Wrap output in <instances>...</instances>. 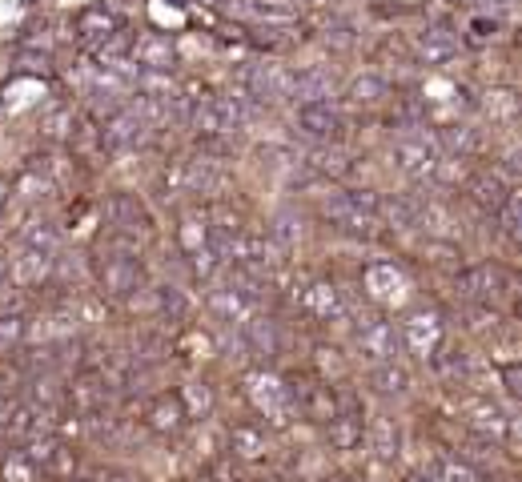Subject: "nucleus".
Wrapping results in <instances>:
<instances>
[{
    "instance_id": "a878e982",
    "label": "nucleus",
    "mask_w": 522,
    "mask_h": 482,
    "mask_svg": "<svg viewBox=\"0 0 522 482\" xmlns=\"http://www.w3.org/2000/svg\"><path fill=\"white\" fill-rule=\"evenodd\" d=\"M370 382H374V390H378V394H386V398H402V394L410 390V374H406L402 366H394V362L374 366Z\"/></svg>"
},
{
    "instance_id": "0eeeda50",
    "label": "nucleus",
    "mask_w": 522,
    "mask_h": 482,
    "mask_svg": "<svg viewBox=\"0 0 522 482\" xmlns=\"http://www.w3.org/2000/svg\"><path fill=\"white\" fill-rule=\"evenodd\" d=\"M362 286H366V294L378 306H402L414 294V282H410V274L398 262H374V266H366Z\"/></svg>"
},
{
    "instance_id": "4468645a",
    "label": "nucleus",
    "mask_w": 522,
    "mask_h": 482,
    "mask_svg": "<svg viewBox=\"0 0 522 482\" xmlns=\"http://www.w3.org/2000/svg\"><path fill=\"white\" fill-rule=\"evenodd\" d=\"M185 422H189V414H185V406H181L177 394H157V398L145 406V426H149L153 434H161V438L181 434Z\"/></svg>"
},
{
    "instance_id": "9d476101",
    "label": "nucleus",
    "mask_w": 522,
    "mask_h": 482,
    "mask_svg": "<svg viewBox=\"0 0 522 482\" xmlns=\"http://www.w3.org/2000/svg\"><path fill=\"white\" fill-rule=\"evenodd\" d=\"M241 89L253 101H286L294 89V73H286L282 65H249L241 69Z\"/></svg>"
},
{
    "instance_id": "393cba45",
    "label": "nucleus",
    "mask_w": 522,
    "mask_h": 482,
    "mask_svg": "<svg viewBox=\"0 0 522 482\" xmlns=\"http://www.w3.org/2000/svg\"><path fill=\"white\" fill-rule=\"evenodd\" d=\"M370 450L382 462H394L402 454V434H398L394 418H374V426H370Z\"/></svg>"
},
{
    "instance_id": "f8f14e48",
    "label": "nucleus",
    "mask_w": 522,
    "mask_h": 482,
    "mask_svg": "<svg viewBox=\"0 0 522 482\" xmlns=\"http://www.w3.org/2000/svg\"><path fill=\"white\" fill-rule=\"evenodd\" d=\"M302 306H306V314H310V318H318V322H342V318L350 314L346 294H342L334 282H326V278H318V282H310V286H306Z\"/></svg>"
},
{
    "instance_id": "4be33fe9",
    "label": "nucleus",
    "mask_w": 522,
    "mask_h": 482,
    "mask_svg": "<svg viewBox=\"0 0 522 482\" xmlns=\"http://www.w3.org/2000/svg\"><path fill=\"white\" fill-rule=\"evenodd\" d=\"M117 29H121V25H117L113 13H105V5H93V9H85V13L77 17V41L89 45V49H97L101 41H109Z\"/></svg>"
},
{
    "instance_id": "f3484780",
    "label": "nucleus",
    "mask_w": 522,
    "mask_h": 482,
    "mask_svg": "<svg viewBox=\"0 0 522 482\" xmlns=\"http://www.w3.org/2000/svg\"><path fill=\"white\" fill-rule=\"evenodd\" d=\"M414 49H418L422 65H446V61L458 57V33H450L446 25H430V29L418 33Z\"/></svg>"
},
{
    "instance_id": "7ed1b4c3",
    "label": "nucleus",
    "mask_w": 522,
    "mask_h": 482,
    "mask_svg": "<svg viewBox=\"0 0 522 482\" xmlns=\"http://www.w3.org/2000/svg\"><path fill=\"white\" fill-rule=\"evenodd\" d=\"M145 274H141V262H137V250L129 246V241H121V254L117 250H105V258L97 262V286L105 298L113 302H125L133 294H141L145 286Z\"/></svg>"
},
{
    "instance_id": "b1692460",
    "label": "nucleus",
    "mask_w": 522,
    "mask_h": 482,
    "mask_svg": "<svg viewBox=\"0 0 522 482\" xmlns=\"http://www.w3.org/2000/svg\"><path fill=\"white\" fill-rule=\"evenodd\" d=\"M177 246L185 250V258H193L197 250H205V246H209V217L185 213L181 225H177Z\"/></svg>"
},
{
    "instance_id": "20e7f679",
    "label": "nucleus",
    "mask_w": 522,
    "mask_h": 482,
    "mask_svg": "<svg viewBox=\"0 0 522 482\" xmlns=\"http://www.w3.org/2000/svg\"><path fill=\"white\" fill-rule=\"evenodd\" d=\"M394 165L406 173V177H414V181H422V177H434L438 173V165H442V153H438V141H434V133H426V125H402V133H398V141H394Z\"/></svg>"
},
{
    "instance_id": "72a5a7b5",
    "label": "nucleus",
    "mask_w": 522,
    "mask_h": 482,
    "mask_svg": "<svg viewBox=\"0 0 522 482\" xmlns=\"http://www.w3.org/2000/svg\"><path fill=\"white\" fill-rule=\"evenodd\" d=\"M486 113H490L494 121H506V125H514V113H518V105H514V93H490V101H486Z\"/></svg>"
},
{
    "instance_id": "1a4fd4ad",
    "label": "nucleus",
    "mask_w": 522,
    "mask_h": 482,
    "mask_svg": "<svg viewBox=\"0 0 522 482\" xmlns=\"http://www.w3.org/2000/svg\"><path fill=\"white\" fill-rule=\"evenodd\" d=\"M149 137V121L133 109V105H121L113 109V117L101 125V145L113 149V153H125V149H137L141 141Z\"/></svg>"
},
{
    "instance_id": "58836bf2",
    "label": "nucleus",
    "mask_w": 522,
    "mask_h": 482,
    "mask_svg": "<svg viewBox=\"0 0 522 482\" xmlns=\"http://www.w3.org/2000/svg\"><path fill=\"white\" fill-rule=\"evenodd\" d=\"M109 482H141V478H133V474H113Z\"/></svg>"
},
{
    "instance_id": "aec40b11",
    "label": "nucleus",
    "mask_w": 522,
    "mask_h": 482,
    "mask_svg": "<svg viewBox=\"0 0 522 482\" xmlns=\"http://www.w3.org/2000/svg\"><path fill=\"white\" fill-rule=\"evenodd\" d=\"M209 310H213L217 322H225V326H241V322L253 314V302H249L241 290H233V286L225 282V286H213V290H209Z\"/></svg>"
},
{
    "instance_id": "e433bc0d",
    "label": "nucleus",
    "mask_w": 522,
    "mask_h": 482,
    "mask_svg": "<svg viewBox=\"0 0 522 482\" xmlns=\"http://www.w3.org/2000/svg\"><path fill=\"white\" fill-rule=\"evenodd\" d=\"M502 382H506V394H518L522 386H518V366L510 362V366H502Z\"/></svg>"
},
{
    "instance_id": "2eb2a0df",
    "label": "nucleus",
    "mask_w": 522,
    "mask_h": 482,
    "mask_svg": "<svg viewBox=\"0 0 522 482\" xmlns=\"http://www.w3.org/2000/svg\"><path fill=\"white\" fill-rule=\"evenodd\" d=\"M229 454L237 462H261L270 454V434L266 426H257V422H237L229 430Z\"/></svg>"
},
{
    "instance_id": "412c9836",
    "label": "nucleus",
    "mask_w": 522,
    "mask_h": 482,
    "mask_svg": "<svg viewBox=\"0 0 522 482\" xmlns=\"http://www.w3.org/2000/svg\"><path fill=\"white\" fill-rule=\"evenodd\" d=\"M510 189H514V185H506V181H502L494 169H486V173H474V177L466 181V197H470V201H474L482 213H494Z\"/></svg>"
},
{
    "instance_id": "dca6fc26",
    "label": "nucleus",
    "mask_w": 522,
    "mask_h": 482,
    "mask_svg": "<svg viewBox=\"0 0 522 482\" xmlns=\"http://www.w3.org/2000/svg\"><path fill=\"white\" fill-rule=\"evenodd\" d=\"M189 125L201 133V137H225V133H237V125L229 121L221 97H201L189 105Z\"/></svg>"
},
{
    "instance_id": "6e6552de",
    "label": "nucleus",
    "mask_w": 522,
    "mask_h": 482,
    "mask_svg": "<svg viewBox=\"0 0 522 482\" xmlns=\"http://www.w3.org/2000/svg\"><path fill=\"white\" fill-rule=\"evenodd\" d=\"M458 294L466 298V302H474V306H490V302H498L502 294H510V278L498 270V266H470V270H462L458 274Z\"/></svg>"
},
{
    "instance_id": "5701e85b",
    "label": "nucleus",
    "mask_w": 522,
    "mask_h": 482,
    "mask_svg": "<svg viewBox=\"0 0 522 482\" xmlns=\"http://www.w3.org/2000/svg\"><path fill=\"white\" fill-rule=\"evenodd\" d=\"M470 430H474L478 438L502 442V438H506V430H510V418H506L494 402H474V406H470Z\"/></svg>"
},
{
    "instance_id": "c03bdc74",
    "label": "nucleus",
    "mask_w": 522,
    "mask_h": 482,
    "mask_svg": "<svg viewBox=\"0 0 522 482\" xmlns=\"http://www.w3.org/2000/svg\"><path fill=\"white\" fill-rule=\"evenodd\" d=\"M0 442H5V434H0Z\"/></svg>"
},
{
    "instance_id": "a211bd4d",
    "label": "nucleus",
    "mask_w": 522,
    "mask_h": 482,
    "mask_svg": "<svg viewBox=\"0 0 522 482\" xmlns=\"http://www.w3.org/2000/svg\"><path fill=\"white\" fill-rule=\"evenodd\" d=\"M290 97L298 105H326L334 97V73L330 69H302V73H294Z\"/></svg>"
},
{
    "instance_id": "f03ea898",
    "label": "nucleus",
    "mask_w": 522,
    "mask_h": 482,
    "mask_svg": "<svg viewBox=\"0 0 522 482\" xmlns=\"http://www.w3.org/2000/svg\"><path fill=\"white\" fill-rule=\"evenodd\" d=\"M322 213L346 233H374V225L382 221V201L370 189H342L326 197Z\"/></svg>"
},
{
    "instance_id": "7c9ffc66",
    "label": "nucleus",
    "mask_w": 522,
    "mask_h": 482,
    "mask_svg": "<svg viewBox=\"0 0 522 482\" xmlns=\"http://www.w3.org/2000/svg\"><path fill=\"white\" fill-rule=\"evenodd\" d=\"M29 334L25 314H0V354H13Z\"/></svg>"
},
{
    "instance_id": "cd10ccee",
    "label": "nucleus",
    "mask_w": 522,
    "mask_h": 482,
    "mask_svg": "<svg viewBox=\"0 0 522 482\" xmlns=\"http://www.w3.org/2000/svg\"><path fill=\"white\" fill-rule=\"evenodd\" d=\"M430 478L434 482H482V474L466 462V458H450V454H442V458H434V470H430Z\"/></svg>"
},
{
    "instance_id": "bb28decb",
    "label": "nucleus",
    "mask_w": 522,
    "mask_h": 482,
    "mask_svg": "<svg viewBox=\"0 0 522 482\" xmlns=\"http://www.w3.org/2000/svg\"><path fill=\"white\" fill-rule=\"evenodd\" d=\"M21 241H25V250L49 254V258H57V250H61V233H57L49 221H33V225L21 233Z\"/></svg>"
},
{
    "instance_id": "4c0bfd02",
    "label": "nucleus",
    "mask_w": 522,
    "mask_h": 482,
    "mask_svg": "<svg viewBox=\"0 0 522 482\" xmlns=\"http://www.w3.org/2000/svg\"><path fill=\"white\" fill-rule=\"evenodd\" d=\"M5 282H9V258H0V290H5Z\"/></svg>"
},
{
    "instance_id": "423d86ee",
    "label": "nucleus",
    "mask_w": 522,
    "mask_h": 482,
    "mask_svg": "<svg viewBox=\"0 0 522 482\" xmlns=\"http://www.w3.org/2000/svg\"><path fill=\"white\" fill-rule=\"evenodd\" d=\"M354 350L366 366H382V362H394L398 350H402V334L390 318H370L354 330Z\"/></svg>"
},
{
    "instance_id": "79ce46f5",
    "label": "nucleus",
    "mask_w": 522,
    "mask_h": 482,
    "mask_svg": "<svg viewBox=\"0 0 522 482\" xmlns=\"http://www.w3.org/2000/svg\"><path fill=\"white\" fill-rule=\"evenodd\" d=\"M65 482H93V478H73V474H69V478H65Z\"/></svg>"
},
{
    "instance_id": "39448f33",
    "label": "nucleus",
    "mask_w": 522,
    "mask_h": 482,
    "mask_svg": "<svg viewBox=\"0 0 522 482\" xmlns=\"http://www.w3.org/2000/svg\"><path fill=\"white\" fill-rule=\"evenodd\" d=\"M398 334H402V346H406L414 358L430 362V358L442 350V342H446V322H442V314H438L434 306H418V310H410V314L402 318Z\"/></svg>"
},
{
    "instance_id": "473e14b6",
    "label": "nucleus",
    "mask_w": 522,
    "mask_h": 482,
    "mask_svg": "<svg viewBox=\"0 0 522 482\" xmlns=\"http://www.w3.org/2000/svg\"><path fill=\"white\" fill-rule=\"evenodd\" d=\"M41 129H45L49 141H65V137H73V109L61 105V109L45 113V117H41Z\"/></svg>"
},
{
    "instance_id": "f704fd0d",
    "label": "nucleus",
    "mask_w": 522,
    "mask_h": 482,
    "mask_svg": "<svg viewBox=\"0 0 522 482\" xmlns=\"http://www.w3.org/2000/svg\"><path fill=\"white\" fill-rule=\"evenodd\" d=\"M69 398H73L81 410H97V406L105 402V390H101L97 382H77V386L69 390Z\"/></svg>"
},
{
    "instance_id": "c85d7f7f",
    "label": "nucleus",
    "mask_w": 522,
    "mask_h": 482,
    "mask_svg": "<svg viewBox=\"0 0 522 482\" xmlns=\"http://www.w3.org/2000/svg\"><path fill=\"white\" fill-rule=\"evenodd\" d=\"M0 482H37V466L29 462L25 450H5V454H0Z\"/></svg>"
},
{
    "instance_id": "c9c22d12",
    "label": "nucleus",
    "mask_w": 522,
    "mask_h": 482,
    "mask_svg": "<svg viewBox=\"0 0 522 482\" xmlns=\"http://www.w3.org/2000/svg\"><path fill=\"white\" fill-rule=\"evenodd\" d=\"M498 37V21L494 17H474L470 21V41L474 45H486V41H494Z\"/></svg>"
},
{
    "instance_id": "37998d69",
    "label": "nucleus",
    "mask_w": 522,
    "mask_h": 482,
    "mask_svg": "<svg viewBox=\"0 0 522 482\" xmlns=\"http://www.w3.org/2000/svg\"><path fill=\"white\" fill-rule=\"evenodd\" d=\"M0 201H5V185H0Z\"/></svg>"
},
{
    "instance_id": "ea45409f",
    "label": "nucleus",
    "mask_w": 522,
    "mask_h": 482,
    "mask_svg": "<svg viewBox=\"0 0 522 482\" xmlns=\"http://www.w3.org/2000/svg\"><path fill=\"white\" fill-rule=\"evenodd\" d=\"M406 482H434V478H430V474H410Z\"/></svg>"
},
{
    "instance_id": "9b49d317",
    "label": "nucleus",
    "mask_w": 522,
    "mask_h": 482,
    "mask_svg": "<svg viewBox=\"0 0 522 482\" xmlns=\"http://www.w3.org/2000/svg\"><path fill=\"white\" fill-rule=\"evenodd\" d=\"M342 129L346 121L338 117V109L326 101V105H298V133L314 145H338L342 141Z\"/></svg>"
},
{
    "instance_id": "ddd939ff",
    "label": "nucleus",
    "mask_w": 522,
    "mask_h": 482,
    "mask_svg": "<svg viewBox=\"0 0 522 482\" xmlns=\"http://www.w3.org/2000/svg\"><path fill=\"white\" fill-rule=\"evenodd\" d=\"M129 65H137L141 73H169L173 69V45L161 33H145L129 45Z\"/></svg>"
},
{
    "instance_id": "f257e3e1",
    "label": "nucleus",
    "mask_w": 522,
    "mask_h": 482,
    "mask_svg": "<svg viewBox=\"0 0 522 482\" xmlns=\"http://www.w3.org/2000/svg\"><path fill=\"white\" fill-rule=\"evenodd\" d=\"M245 394H249L253 410L266 418V422H274V426H286L294 418V410H298L294 386L282 374H274V370H253L245 378Z\"/></svg>"
},
{
    "instance_id": "c756f323",
    "label": "nucleus",
    "mask_w": 522,
    "mask_h": 482,
    "mask_svg": "<svg viewBox=\"0 0 522 482\" xmlns=\"http://www.w3.org/2000/svg\"><path fill=\"white\" fill-rule=\"evenodd\" d=\"M177 398H181V406H185L189 418H209L213 414V390H209V382H189L185 390H177Z\"/></svg>"
},
{
    "instance_id": "2f4dec72",
    "label": "nucleus",
    "mask_w": 522,
    "mask_h": 482,
    "mask_svg": "<svg viewBox=\"0 0 522 482\" xmlns=\"http://www.w3.org/2000/svg\"><path fill=\"white\" fill-rule=\"evenodd\" d=\"M386 97H390V89H386V81H378V77H362V81L350 85V101H354V105L374 109V105H382Z\"/></svg>"
},
{
    "instance_id": "6ab92c4d",
    "label": "nucleus",
    "mask_w": 522,
    "mask_h": 482,
    "mask_svg": "<svg viewBox=\"0 0 522 482\" xmlns=\"http://www.w3.org/2000/svg\"><path fill=\"white\" fill-rule=\"evenodd\" d=\"M105 217H109V225L121 229V233L149 229V213H145V205H141L133 193H113V197L105 201Z\"/></svg>"
},
{
    "instance_id": "a19ab883",
    "label": "nucleus",
    "mask_w": 522,
    "mask_h": 482,
    "mask_svg": "<svg viewBox=\"0 0 522 482\" xmlns=\"http://www.w3.org/2000/svg\"><path fill=\"white\" fill-rule=\"evenodd\" d=\"M454 5H466V9H470V5H478V0H454Z\"/></svg>"
}]
</instances>
